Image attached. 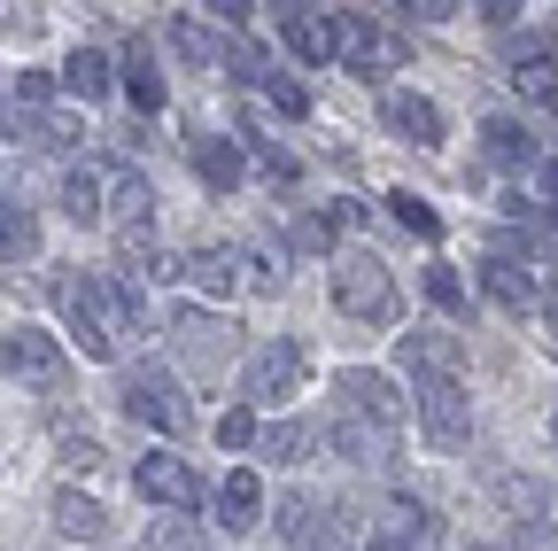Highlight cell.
Segmentation results:
<instances>
[{"label":"cell","mask_w":558,"mask_h":551,"mask_svg":"<svg viewBox=\"0 0 558 551\" xmlns=\"http://www.w3.org/2000/svg\"><path fill=\"white\" fill-rule=\"evenodd\" d=\"M194 179H202L209 194H233V187L248 179L241 141H226V132H194Z\"/></svg>","instance_id":"4fadbf2b"},{"label":"cell","mask_w":558,"mask_h":551,"mask_svg":"<svg viewBox=\"0 0 558 551\" xmlns=\"http://www.w3.org/2000/svg\"><path fill=\"white\" fill-rule=\"evenodd\" d=\"M140 551H202V543H194V520H186V513H163L156 536L140 543Z\"/></svg>","instance_id":"836d02e7"},{"label":"cell","mask_w":558,"mask_h":551,"mask_svg":"<svg viewBox=\"0 0 558 551\" xmlns=\"http://www.w3.org/2000/svg\"><path fill=\"white\" fill-rule=\"evenodd\" d=\"M226 71H233L241 86H271V79H279V71H271V55H264V47H248V39H233V47H226Z\"/></svg>","instance_id":"f1b7e54d"},{"label":"cell","mask_w":558,"mask_h":551,"mask_svg":"<svg viewBox=\"0 0 558 551\" xmlns=\"http://www.w3.org/2000/svg\"><path fill=\"white\" fill-rule=\"evenodd\" d=\"M418 420H427V443H435V451H458L465 428H473L465 388H458V381H427V388H418Z\"/></svg>","instance_id":"8fae6325"},{"label":"cell","mask_w":558,"mask_h":551,"mask_svg":"<svg viewBox=\"0 0 558 551\" xmlns=\"http://www.w3.org/2000/svg\"><path fill=\"white\" fill-rule=\"evenodd\" d=\"M256 520H264V481L241 466V474H226V481H218V528H233V536H241V528H256Z\"/></svg>","instance_id":"e0dca14e"},{"label":"cell","mask_w":558,"mask_h":551,"mask_svg":"<svg viewBox=\"0 0 558 551\" xmlns=\"http://www.w3.org/2000/svg\"><path fill=\"white\" fill-rule=\"evenodd\" d=\"M373 536L418 551V536H427V505H418V498H388V505H373Z\"/></svg>","instance_id":"7402d4cb"},{"label":"cell","mask_w":558,"mask_h":551,"mask_svg":"<svg viewBox=\"0 0 558 551\" xmlns=\"http://www.w3.org/2000/svg\"><path fill=\"white\" fill-rule=\"evenodd\" d=\"M333 62H349L357 79H380L403 62V32L380 24L373 9H333Z\"/></svg>","instance_id":"3957f363"},{"label":"cell","mask_w":558,"mask_h":551,"mask_svg":"<svg viewBox=\"0 0 558 551\" xmlns=\"http://www.w3.org/2000/svg\"><path fill=\"white\" fill-rule=\"evenodd\" d=\"M427 296H435L442 311H465V288H458V272H450V264H427Z\"/></svg>","instance_id":"d590c367"},{"label":"cell","mask_w":558,"mask_h":551,"mask_svg":"<svg viewBox=\"0 0 558 551\" xmlns=\"http://www.w3.org/2000/svg\"><path fill=\"white\" fill-rule=\"evenodd\" d=\"M0 256H9V264L39 256V218L24 211V202H0Z\"/></svg>","instance_id":"d4e9b609"},{"label":"cell","mask_w":558,"mask_h":551,"mask_svg":"<svg viewBox=\"0 0 558 551\" xmlns=\"http://www.w3.org/2000/svg\"><path fill=\"white\" fill-rule=\"evenodd\" d=\"M62 211L78 218V226H86V218H101V211H109V187H101V171H70V179H62Z\"/></svg>","instance_id":"4316f807"},{"label":"cell","mask_w":558,"mask_h":551,"mask_svg":"<svg viewBox=\"0 0 558 551\" xmlns=\"http://www.w3.org/2000/svg\"><path fill=\"white\" fill-rule=\"evenodd\" d=\"M47 520H54V536H70V543H94V536H109V513H101L86 490H54Z\"/></svg>","instance_id":"2e32d148"},{"label":"cell","mask_w":558,"mask_h":551,"mask_svg":"<svg viewBox=\"0 0 558 551\" xmlns=\"http://www.w3.org/2000/svg\"><path fill=\"white\" fill-rule=\"evenodd\" d=\"M365 551H411V543H380V536H365Z\"/></svg>","instance_id":"7bdbcfd3"},{"label":"cell","mask_w":558,"mask_h":551,"mask_svg":"<svg viewBox=\"0 0 558 551\" xmlns=\"http://www.w3.org/2000/svg\"><path fill=\"white\" fill-rule=\"evenodd\" d=\"M109 86H117V71H109V55H101V47H78V55L62 62V94H78V101H101Z\"/></svg>","instance_id":"44dd1931"},{"label":"cell","mask_w":558,"mask_h":551,"mask_svg":"<svg viewBox=\"0 0 558 551\" xmlns=\"http://www.w3.org/2000/svg\"><path fill=\"white\" fill-rule=\"evenodd\" d=\"M264 94H271V101H279V109H288V117H303V109H311V94H303V86H295V79H271V86H264Z\"/></svg>","instance_id":"8d00e7d4"},{"label":"cell","mask_w":558,"mask_h":551,"mask_svg":"<svg viewBox=\"0 0 558 551\" xmlns=\"http://www.w3.org/2000/svg\"><path fill=\"white\" fill-rule=\"evenodd\" d=\"M241 264H248V256L218 241V249H194V256H186V280H194L202 296H233V288L248 280V272H241Z\"/></svg>","instance_id":"9a60e30c"},{"label":"cell","mask_w":558,"mask_h":551,"mask_svg":"<svg viewBox=\"0 0 558 551\" xmlns=\"http://www.w3.org/2000/svg\"><path fill=\"white\" fill-rule=\"evenodd\" d=\"M279 39H288L303 62H333V24L318 9H279Z\"/></svg>","instance_id":"ac0fdd59"},{"label":"cell","mask_w":558,"mask_h":551,"mask_svg":"<svg viewBox=\"0 0 558 551\" xmlns=\"http://www.w3.org/2000/svg\"><path fill=\"white\" fill-rule=\"evenodd\" d=\"M326 233H333V226H318V218H303V226H295V249H303V256H318V249H326Z\"/></svg>","instance_id":"f35d334b"},{"label":"cell","mask_w":558,"mask_h":551,"mask_svg":"<svg viewBox=\"0 0 558 551\" xmlns=\"http://www.w3.org/2000/svg\"><path fill=\"white\" fill-rule=\"evenodd\" d=\"M333 404H341V420H357V428H373V435H403V396H396V381L388 373H373V366H349V373H333Z\"/></svg>","instance_id":"277c9868"},{"label":"cell","mask_w":558,"mask_h":551,"mask_svg":"<svg viewBox=\"0 0 558 551\" xmlns=\"http://www.w3.org/2000/svg\"><path fill=\"white\" fill-rule=\"evenodd\" d=\"M326 226H365V202L357 194H333L326 202Z\"/></svg>","instance_id":"74e56055"},{"label":"cell","mask_w":558,"mask_h":551,"mask_svg":"<svg viewBox=\"0 0 558 551\" xmlns=\"http://www.w3.org/2000/svg\"><path fill=\"white\" fill-rule=\"evenodd\" d=\"M303 373H311V358H303V342H271V350H256L248 358V411H271V404H288L295 388H303Z\"/></svg>","instance_id":"52a82bcc"},{"label":"cell","mask_w":558,"mask_h":551,"mask_svg":"<svg viewBox=\"0 0 558 551\" xmlns=\"http://www.w3.org/2000/svg\"><path fill=\"white\" fill-rule=\"evenodd\" d=\"M333 311L357 319V326H380V319L396 311V280H388V264H380L373 249L333 256Z\"/></svg>","instance_id":"7a4b0ae2"},{"label":"cell","mask_w":558,"mask_h":551,"mask_svg":"<svg viewBox=\"0 0 558 551\" xmlns=\"http://www.w3.org/2000/svg\"><path fill=\"white\" fill-rule=\"evenodd\" d=\"M481 141H488V164H505V171L535 164V141H527V124H512V117H488V124H481Z\"/></svg>","instance_id":"603a6c76"},{"label":"cell","mask_w":558,"mask_h":551,"mask_svg":"<svg viewBox=\"0 0 558 551\" xmlns=\"http://www.w3.org/2000/svg\"><path fill=\"white\" fill-rule=\"evenodd\" d=\"M481 288L497 296L505 311H527V303H535V272L512 264V256H488V264H481Z\"/></svg>","instance_id":"d6986e66"},{"label":"cell","mask_w":558,"mask_h":551,"mask_svg":"<svg viewBox=\"0 0 558 551\" xmlns=\"http://www.w3.org/2000/svg\"><path fill=\"white\" fill-rule=\"evenodd\" d=\"M54 303H62V326H70V342L101 366V358H117V326H124V311H132V296H109L94 272H62L54 280Z\"/></svg>","instance_id":"6da1fadb"},{"label":"cell","mask_w":558,"mask_h":551,"mask_svg":"<svg viewBox=\"0 0 558 551\" xmlns=\"http://www.w3.org/2000/svg\"><path fill=\"white\" fill-rule=\"evenodd\" d=\"M54 458H62V466H86V474H94V466H101V443H94L86 428H70V420H54Z\"/></svg>","instance_id":"f546056e"},{"label":"cell","mask_w":558,"mask_h":551,"mask_svg":"<svg viewBox=\"0 0 558 551\" xmlns=\"http://www.w3.org/2000/svg\"><path fill=\"white\" fill-rule=\"evenodd\" d=\"M473 551H488V543H473Z\"/></svg>","instance_id":"bcb514c9"},{"label":"cell","mask_w":558,"mask_h":551,"mask_svg":"<svg viewBox=\"0 0 558 551\" xmlns=\"http://www.w3.org/2000/svg\"><path fill=\"white\" fill-rule=\"evenodd\" d=\"M550 326H558V296H550Z\"/></svg>","instance_id":"f6af8a7d"},{"label":"cell","mask_w":558,"mask_h":551,"mask_svg":"<svg viewBox=\"0 0 558 551\" xmlns=\"http://www.w3.org/2000/svg\"><path fill=\"white\" fill-rule=\"evenodd\" d=\"M543 101H550V117H558V86H550V94H543Z\"/></svg>","instance_id":"ee69618b"},{"label":"cell","mask_w":558,"mask_h":551,"mask_svg":"<svg viewBox=\"0 0 558 551\" xmlns=\"http://www.w3.org/2000/svg\"><path fill=\"white\" fill-rule=\"evenodd\" d=\"M171 334H179V350H186L194 366H218V358H226V342H233L218 319H202V311H179V319H171Z\"/></svg>","instance_id":"ffe728a7"},{"label":"cell","mask_w":558,"mask_h":551,"mask_svg":"<svg viewBox=\"0 0 558 551\" xmlns=\"http://www.w3.org/2000/svg\"><path fill=\"white\" fill-rule=\"evenodd\" d=\"M0 373H16V381H32L47 396L70 381V366H62V350L47 342V326H9V334H0Z\"/></svg>","instance_id":"ba28073f"},{"label":"cell","mask_w":558,"mask_h":551,"mask_svg":"<svg viewBox=\"0 0 558 551\" xmlns=\"http://www.w3.org/2000/svg\"><path fill=\"white\" fill-rule=\"evenodd\" d=\"M124 411L140 428H156V435H186V420H194V404L179 396V381L163 366H132L124 373Z\"/></svg>","instance_id":"8992f818"},{"label":"cell","mask_w":558,"mask_h":551,"mask_svg":"<svg viewBox=\"0 0 558 551\" xmlns=\"http://www.w3.org/2000/svg\"><path fill=\"white\" fill-rule=\"evenodd\" d=\"M520 551H558V536H550V528H543V520H535V528H527V536H520Z\"/></svg>","instance_id":"60d3db41"},{"label":"cell","mask_w":558,"mask_h":551,"mask_svg":"<svg viewBox=\"0 0 558 551\" xmlns=\"http://www.w3.org/2000/svg\"><path fill=\"white\" fill-rule=\"evenodd\" d=\"M279 536H288V543H318L326 528H318V505L311 498H288V505H279Z\"/></svg>","instance_id":"1f68e13d"},{"label":"cell","mask_w":558,"mask_h":551,"mask_svg":"<svg viewBox=\"0 0 558 551\" xmlns=\"http://www.w3.org/2000/svg\"><path fill=\"white\" fill-rule=\"evenodd\" d=\"M124 94L140 101V109H163V79H156V55H148V39H132V55H124Z\"/></svg>","instance_id":"cb8c5ba5"},{"label":"cell","mask_w":558,"mask_h":551,"mask_svg":"<svg viewBox=\"0 0 558 551\" xmlns=\"http://www.w3.org/2000/svg\"><path fill=\"white\" fill-rule=\"evenodd\" d=\"M505 55H512V79H520L527 94H550V86H558V79H550V32H543V24L505 32Z\"/></svg>","instance_id":"5bb4252c"},{"label":"cell","mask_w":558,"mask_h":551,"mask_svg":"<svg viewBox=\"0 0 558 551\" xmlns=\"http://www.w3.org/2000/svg\"><path fill=\"white\" fill-rule=\"evenodd\" d=\"M396 366L411 373V388H427V381H458V373H465V350H458L450 326H411V334L396 342Z\"/></svg>","instance_id":"9c48e42d"},{"label":"cell","mask_w":558,"mask_h":551,"mask_svg":"<svg viewBox=\"0 0 558 551\" xmlns=\"http://www.w3.org/2000/svg\"><path fill=\"white\" fill-rule=\"evenodd\" d=\"M380 117L403 132L411 148H442V109H435L427 94H411V86H388V94H380Z\"/></svg>","instance_id":"7c38bea8"},{"label":"cell","mask_w":558,"mask_h":551,"mask_svg":"<svg viewBox=\"0 0 558 551\" xmlns=\"http://www.w3.org/2000/svg\"><path fill=\"white\" fill-rule=\"evenodd\" d=\"M54 86L62 79H47V71H16V79H0V101H9V109H39Z\"/></svg>","instance_id":"4dcf8cb0"},{"label":"cell","mask_w":558,"mask_h":551,"mask_svg":"<svg viewBox=\"0 0 558 551\" xmlns=\"http://www.w3.org/2000/svg\"><path fill=\"white\" fill-rule=\"evenodd\" d=\"M264 451H271V466H303V458L318 451V428H311V420H279V428L264 435Z\"/></svg>","instance_id":"484cf974"},{"label":"cell","mask_w":558,"mask_h":551,"mask_svg":"<svg viewBox=\"0 0 558 551\" xmlns=\"http://www.w3.org/2000/svg\"><path fill=\"white\" fill-rule=\"evenodd\" d=\"M388 218H396V226H411L418 241H435V233H442V218H435L418 194H388Z\"/></svg>","instance_id":"d6a6232c"},{"label":"cell","mask_w":558,"mask_h":551,"mask_svg":"<svg viewBox=\"0 0 558 551\" xmlns=\"http://www.w3.org/2000/svg\"><path fill=\"white\" fill-rule=\"evenodd\" d=\"M132 481H140V498H148V505H163V513H186V520H194V505H202V481H194V466H186V458H171V451H148Z\"/></svg>","instance_id":"30bf717a"},{"label":"cell","mask_w":558,"mask_h":551,"mask_svg":"<svg viewBox=\"0 0 558 551\" xmlns=\"http://www.w3.org/2000/svg\"><path fill=\"white\" fill-rule=\"evenodd\" d=\"M101 226L117 233L124 256H148V241H156V187L140 179V171H117V179H109V211H101ZM148 264H156V256H148Z\"/></svg>","instance_id":"5b68a950"},{"label":"cell","mask_w":558,"mask_h":551,"mask_svg":"<svg viewBox=\"0 0 558 551\" xmlns=\"http://www.w3.org/2000/svg\"><path fill=\"white\" fill-rule=\"evenodd\" d=\"M403 16H418V24H450L458 9H450V0H418V9H403Z\"/></svg>","instance_id":"ab89813d"},{"label":"cell","mask_w":558,"mask_h":551,"mask_svg":"<svg viewBox=\"0 0 558 551\" xmlns=\"http://www.w3.org/2000/svg\"><path fill=\"white\" fill-rule=\"evenodd\" d=\"M218 443H226V451H248V443H256V411H248V404H233L226 420H218Z\"/></svg>","instance_id":"e575fe53"},{"label":"cell","mask_w":558,"mask_h":551,"mask_svg":"<svg viewBox=\"0 0 558 551\" xmlns=\"http://www.w3.org/2000/svg\"><path fill=\"white\" fill-rule=\"evenodd\" d=\"M171 39H179V55H186V62H226V39L209 32L202 16H179V24H171Z\"/></svg>","instance_id":"83f0119b"},{"label":"cell","mask_w":558,"mask_h":551,"mask_svg":"<svg viewBox=\"0 0 558 551\" xmlns=\"http://www.w3.org/2000/svg\"><path fill=\"white\" fill-rule=\"evenodd\" d=\"M550 435H558V428H550Z\"/></svg>","instance_id":"7dc6e473"},{"label":"cell","mask_w":558,"mask_h":551,"mask_svg":"<svg viewBox=\"0 0 558 551\" xmlns=\"http://www.w3.org/2000/svg\"><path fill=\"white\" fill-rule=\"evenodd\" d=\"M543 187H550V194H558V156H550V164H543Z\"/></svg>","instance_id":"b9f144b4"}]
</instances>
